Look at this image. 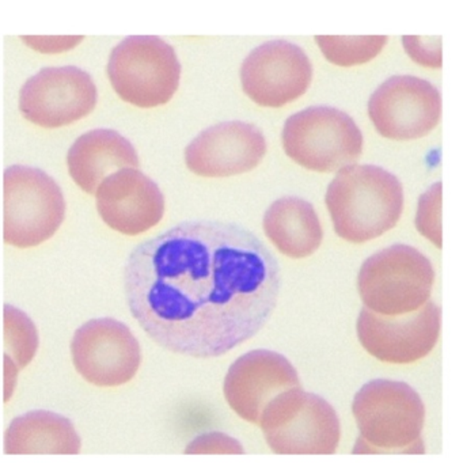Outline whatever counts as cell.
<instances>
[{"mask_svg":"<svg viewBox=\"0 0 463 463\" xmlns=\"http://www.w3.org/2000/svg\"><path fill=\"white\" fill-rule=\"evenodd\" d=\"M297 387L299 376L288 359L278 352L257 349L235 360L224 378L223 392L241 419L260 425L267 406Z\"/></svg>","mask_w":463,"mask_h":463,"instance_id":"14","label":"cell"},{"mask_svg":"<svg viewBox=\"0 0 463 463\" xmlns=\"http://www.w3.org/2000/svg\"><path fill=\"white\" fill-rule=\"evenodd\" d=\"M313 67L302 48L284 40L257 47L241 67L243 91L256 104L280 108L302 97Z\"/></svg>","mask_w":463,"mask_h":463,"instance_id":"13","label":"cell"},{"mask_svg":"<svg viewBox=\"0 0 463 463\" xmlns=\"http://www.w3.org/2000/svg\"><path fill=\"white\" fill-rule=\"evenodd\" d=\"M24 42L26 44L31 45L34 50L42 51V52H61V51L71 50L74 45L80 44L82 42V37H48V39H40V37H34V39H29V37H24Z\"/></svg>","mask_w":463,"mask_h":463,"instance_id":"25","label":"cell"},{"mask_svg":"<svg viewBox=\"0 0 463 463\" xmlns=\"http://www.w3.org/2000/svg\"><path fill=\"white\" fill-rule=\"evenodd\" d=\"M352 411L359 428L354 454H424V403L409 384L368 382L354 395Z\"/></svg>","mask_w":463,"mask_h":463,"instance_id":"3","label":"cell"},{"mask_svg":"<svg viewBox=\"0 0 463 463\" xmlns=\"http://www.w3.org/2000/svg\"><path fill=\"white\" fill-rule=\"evenodd\" d=\"M403 45H405L406 52L417 63L433 67V69L441 67V40L403 37Z\"/></svg>","mask_w":463,"mask_h":463,"instance_id":"24","label":"cell"},{"mask_svg":"<svg viewBox=\"0 0 463 463\" xmlns=\"http://www.w3.org/2000/svg\"><path fill=\"white\" fill-rule=\"evenodd\" d=\"M39 333L32 319L13 306H5V357L25 368L36 356Z\"/></svg>","mask_w":463,"mask_h":463,"instance_id":"20","label":"cell"},{"mask_svg":"<svg viewBox=\"0 0 463 463\" xmlns=\"http://www.w3.org/2000/svg\"><path fill=\"white\" fill-rule=\"evenodd\" d=\"M4 238L15 248L42 245L66 215L63 192L51 175L36 167H9L4 181Z\"/></svg>","mask_w":463,"mask_h":463,"instance_id":"6","label":"cell"},{"mask_svg":"<svg viewBox=\"0 0 463 463\" xmlns=\"http://www.w3.org/2000/svg\"><path fill=\"white\" fill-rule=\"evenodd\" d=\"M102 221L124 235L143 234L164 218L165 199L159 186L137 169L113 173L96 194Z\"/></svg>","mask_w":463,"mask_h":463,"instance_id":"16","label":"cell"},{"mask_svg":"<svg viewBox=\"0 0 463 463\" xmlns=\"http://www.w3.org/2000/svg\"><path fill=\"white\" fill-rule=\"evenodd\" d=\"M280 267L240 224L189 221L140 242L124 267L127 305L162 348L213 359L250 340L280 292Z\"/></svg>","mask_w":463,"mask_h":463,"instance_id":"1","label":"cell"},{"mask_svg":"<svg viewBox=\"0 0 463 463\" xmlns=\"http://www.w3.org/2000/svg\"><path fill=\"white\" fill-rule=\"evenodd\" d=\"M319 50L330 63L352 67L367 63L379 55L387 37H316Z\"/></svg>","mask_w":463,"mask_h":463,"instance_id":"21","label":"cell"},{"mask_svg":"<svg viewBox=\"0 0 463 463\" xmlns=\"http://www.w3.org/2000/svg\"><path fill=\"white\" fill-rule=\"evenodd\" d=\"M262 224L268 240L291 259H305L316 253L324 238L316 210L299 197L276 200L265 213Z\"/></svg>","mask_w":463,"mask_h":463,"instance_id":"19","label":"cell"},{"mask_svg":"<svg viewBox=\"0 0 463 463\" xmlns=\"http://www.w3.org/2000/svg\"><path fill=\"white\" fill-rule=\"evenodd\" d=\"M96 104L93 80L74 66L42 70L20 91L24 118L44 128H59L80 120L93 112Z\"/></svg>","mask_w":463,"mask_h":463,"instance_id":"12","label":"cell"},{"mask_svg":"<svg viewBox=\"0 0 463 463\" xmlns=\"http://www.w3.org/2000/svg\"><path fill=\"white\" fill-rule=\"evenodd\" d=\"M74 424L61 414L33 411L13 420L5 435V454H61L80 452Z\"/></svg>","mask_w":463,"mask_h":463,"instance_id":"18","label":"cell"},{"mask_svg":"<svg viewBox=\"0 0 463 463\" xmlns=\"http://www.w3.org/2000/svg\"><path fill=\"white\" fill-rule=\"evenodd\" d=\"M440 308L430 302L405 316H381L363 308L357 337L363 348L381 362L411 364L432 352L440 335Z\"/></svg>","mask_w":463,"mask_h":463,"instance_id":"10","label":"cell"},{"mask_svg":"<svg viewBox=\"0 0 463 463\" xmlns=\"http://www.w3.org/2000/svg\"><path fill=\"white\" fill-rule=\"evenodd\" d=\"M108 77L121 99L139 108L167 104L180 85L175 48L158 37L123 40L110 53Z\"/></svg>","mask_w":463,"mask_h":463,"instance_id":"8","label":"cell"},{"mask_svg":"<svg viewBox=\"0 0 463 463\" xmlns=\"http://www.w3.org/2000/svg\"><path fill=\"white\" fill-rule=\"evenodd\" d=\"M284 151L305 169L340 172L352 166L363 151V135L346 113L313 107L291 116L284 124Z\"/></svg>","mask_w":463,"mask_h":463,"instance_id":"7","label":"cell"},{"mask_svg":"<svg viewBox=\"0 0 463 463\" xmlns=\"http://www.w3.org/2000/svg\"><path fill=\"white\" fill-rule=\"evenodd\" d=\"M325 202L338 237L364 243L398 223L403 189L400 180L382 167L352 165L337 173Z\"/></svg>","mask_w":463,"mask_h":463,"instance_id":"2","label":"cell"},{"mask_svg":"<svg viewBox=\"0 0 463 463\" xmlns=\"http://www.w3.org/2000/svg\"><path fill=\"white\" fill-rule=\"evenodd\" d=\"M18 365L9 357H5V401H9L14 392L15 381H17Z\"/></svg>","mask_w":463,"mask_h":463,"instance_id":"26","label":"cell"},{"mask_svg":"<svg viewBox=\"0 0 463 463\" xmlns=\"http://www.w3.org/2000/svg\"><path fill=\"white\" fill-rule=\"evenodd\" d=\"M441 184L436 183L420 197L416 227L436 248H441Z\"/></svg>","mask_w":463,"mask_h":463,"instance_id":"22","label":"cell"},{"mask_svg":"<svg viewBox=\"0 0 463 463\" xmlns=\"http://www.w3.org/2000/svg\"><path fill=\"white\" fill-rule=\"evenodd\" d=\"M67 165L74 183L89 194L113 173L137 169L139 156L128 139L113 129H93L70 148Z\"/></svg>","mask_w":463,"mask_h":463,"instance_id":"17","label":"cell"},{"mask_svg":"<svg viewBox=\"0 0 463 463\" xmlns=\"http://www.w3.org/2000/svg\"><path fill=\"white\" fill-rule=\"evenodd\" d=\"M267 153L261 129L242 121L218 124L203 131L185 150L188 169L202 177L243 175L259 166Z\"/></svg>","mask_w":463,"mask_h":463,"instance_id":"15","label":"cell"},{"mask_svg":"<svg viewBox=\"0 0 463 463\" xmlns=\"http://www.w3.org/2000/svg\"><path fill=\"white\" fill-rule=\"evenodd\" d=\"M71 356L74 367L89 383L118 387L137 375L142 349L123 322L99 318L86 322L75 332Z\"/></svg>","mask_w":463,"mask_h":463,"instance_id":"9","label":"cell"},{"mask_svg":"<svg viewBox=\"0 0 463 463\" xmlns=\"http://www.w3.org/2000/svg\"><path fill=\"white\" fill-rule=\"evenodd\" d=\"M435 270L430 260L408 245H392L365 260L357 287L365 307L397 317L424 307L432 292Z\"/></svg>","mask_w":463,"mask_h":463,"instance_id":"4","label":"cell"},{"mask_svg":"<svg viewBox=\"0 0 463 463\" xmlns=\"http://www.w3.org/2000/svg\"><path fill=\"white\" fill-rule=\"evenodd\" d=\"M186 454H243L240 441L221 432L204 433L192 440L185 449Z\"/></svg>","mask_w":463,"mask_h":463,"instance_id":"23","label":"cell"},{"mask_svg":"<svg viewBox=\"0 0 463 463\" xmlns=\"http://www.w3.org/2000/svg\"><path fill=\"white\" fill-rule=\"evenodd\" d=\"M276 454L330 455L340 441V421L329 402L300 387L278 395L260 421Z\"/></svg>","mask_w":463,"mask_h":463,"instance_id":"5","label":"cell"},{"mask_svg":"<svg viewBox=\"0 0 463 463\" xmlns=\"http://www.w3.org/2000/svg\"><path fill=\"white\" fill-rule=\"evenodd\" d=\"M368 115L376 131L387 139H419L440 120V93L427 80L398 75L373 91Z\"/></svg>","mask_w":463,"mask_h":463,"instance_id":"11","label":"cell"}]
</instances>
